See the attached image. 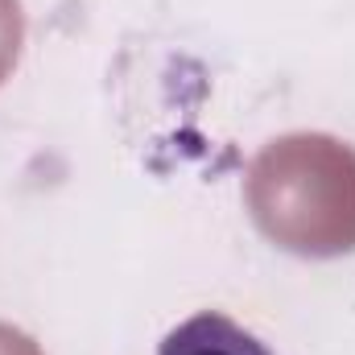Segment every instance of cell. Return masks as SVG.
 Listing matches in <instances>:
<instances>
[{"label": "cell", "instance_id": "6da1fadb", "mask_svg": "<svg viewBox=\"0 0 355 355\" xmlns=\"http://www.w3.org/2000/svg\"><path fill=\"white\" fill-rule=\"evenodd\" d=\"M157 355H272L240 322H232L219 310H202L186 322H178L174 331L162 339Z\"/></svg>", "mask_w": 355, "mask_h": 355}]
</instances>
